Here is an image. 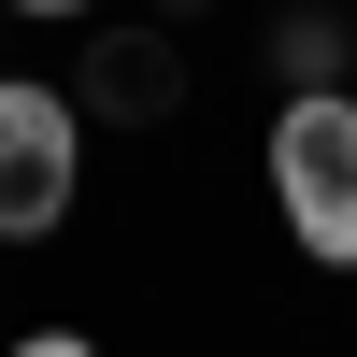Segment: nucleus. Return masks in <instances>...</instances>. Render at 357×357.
<instances>
[{
	"label": "nucleus",
	"mask_w": 357,
	"mask_h": 357,
	"mask_svg": "<svg viewBox=\"0 0 357 357\" xmlns=\"http://www.w3.org/2000/svg\"><path fill=\"white\" fill-rule=\"evenodd\" d=\"M257 186H272L286 243H301L314 272H357V86L272 100V129H257Z\"/></svg>",
	"instance_id": "1"
},
{
	"label": "nucleus",
	"mask_w": 357,
	"mask_h": 357,
	"mask_svg": "<svg viewBox=\"0 0 357 357\" xmlns=\"http://www.w3.org/2000/svg\"><path fill=\"white\" fill-rule=\"evenodd\" d=\"M86 200V114L57 72H0V243H57Z\"/></svg>",
	"instance_id": "2"
},
{
	"label": "nucleus",
	"mask_w": 357,
	"mask_h": 357,
	"mask_svg": "<svg viewBox=\"0 0 357 357\" xmlns=\"http://www.w3.org/2000/svg\"><path fill=\"white\" fill-rule=\"evenodd\" d=\"M172 100H186L172 29H100V43H86V86H72L86 129H172Z\"/></svg>",
	"instance_id": "3"
},
{
	"label": "nucleus",
	"mask_w": 357,
	"mask_h": 357,
	"mask_svg": "<svg viewBox=\"0 0 357 357\" xmlns=\"http://www.w3.org/2000/svg\"><path fill=\"white\" fill-rule=\"evenodd\" d=\"M314 86H357V29L329 15V0H286V29H272V100H314Z\"/></svg>",
	"instance_id": "4"
},
{
	"label": "nucleus",
	"mask_w": 357,
	"mask_h": 357,
	"mask_svg": "<svg viewBox=\"0 0 357 357\" xmlns=\"http://www.w3.org/2000/svg\"><path fill=\"white\" fill-rule=\"evenodd\" d=\"M0 357H114V343H100V329H15Z\"/></svg>",
	"instance_id": "5"
},
{
	"label": "nucleus",
	"mask_w": 357,
	"mask_h": 357,
	"mask_svg": "<svg viewBox=\"0 0 357 357\" xmlns=\"http://www.w3.org/2000/svg\"><path fill=\"white\" fill-rule=\"evenodd\" d=\"M0 15H15V29H86L100 0H0Z\"/></svg>",
	"instance_id": "6"
},
{
	"label": "nucleus",
	"mask_w": 357,
	"mask_h": 357,
	"mask_svg": "<svg viewBox=\"0 0 357 357\" xmlns=\"http://www.w3.org/2000/svg\"><path fill=\"white\" fill-rule=\"evenodd\" d=\"M158 15H215V0H158Z\"/></svg>",
	"instance_id": "7"
}]
</instances>
